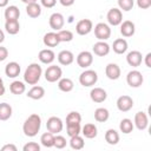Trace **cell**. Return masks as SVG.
I'll return each instance as SVG.
<instances>
[{
  "label": "cell",
  "mask_w": 151,
  "mask_h": 151,
  "mask_svg": "<svg viewBox=\"0 0 151 151\" xmlns=\"http://www.w3.org/2000/svg\"><path fill=\"white\" fill-rule=\"evenodd\" d=\"M41 127V118L38 113L29 114L22 125V131L27 137H35Z\"/></svg>",
  "instance_id": "6da1fadb"
},
{
  "label": "cell",
  "mask_w": 151,
  "mask_h": 151,
  "mask_svg": "<svg viewBox=\"0 0 151 151\" xmlns=\"http://www.w3.org/2000/svg\"><path fill=\"white\" fill-rule=\"evenodd\" d=\"M42 74V68L39 64L37 63H32L27 66V68L25 70L24 73V80L26 84L28 85H35L38 84V81L40 80Z\"/></svg>",
  "instance_id": "7a4b0ae2"
},
{
  "label": "cell",
  "mask_w": 151,
  "mask_h": 151,
  "mask_svg": "<svg viewBox=\"0 0 151 151\" xmlns=\"http://www.w3.org/2000/svg\"><path fill=\"white\" fill-rule=\"evenodd\" d=\"M97 81H98V74L93 70H85L79 76V83L84 87L93 86V85H96Z\"/></svg>",
  "instance_id": "3957f363"
},
{
  "label": "cell",
  "mask_w": 151,
  "mask_h": 151,
  "mask_svg": "<svg viewBox=\"0 0 151 151\" xmlns=\"http://www.w3.org/2000/svg\"><path fill=\"white\" fill-rule=\"evenodd\" d=\"M94 35L98 40H107L111 37V28L105 22H98L94 26Z\"/></svg>",
  "instance_id": "277c9868"
},
{
  "label": "cell",
  "mask_w": 151,
  "mask_h": 151,
  "mask_svg": "<svg viewBox=\"0 0 151 151\" xmlns=\"http://www.w3.org/2000/svg\"><path fill=\"white\" fill-rule=\"evenodd\" d=\"M63 76V70L57 65H51L45 71V79L48 83H55L58 81Z\"/></svg>",
  "instance_id": "5b68a950"
},
{
  "label": "cell",
  "mask_w": 151,
  "mask_h": 151,
  "mask_svg": "<svg viewBox=\"0 0 151 151\" xmlns=\"http://www.w3.org/2000/svg\"><path fill=\"white\" fill-rule=\"evenodd\" d=\"M143 81H144L143 74H142V72H139L137 70L130 71L126 76V83L131 87H139L143 85Z\"/></svg>",
  "instance_id": "8992f818"
},
{
  "label": "cell",
  "mask_w": 151,
  "mask_h": 151,
  "mask_svg": "<svg viewBox=\"0 0 151 151\" xmlns=\"http://www.w3.org/2000/svg\"><path fill=\"white\" fill-rule=\"evenodd\" d=\"M46 127H47V131L52 132L53 134L55 133H59L63 131L64 129V123L63 120L59 118V117H50L47 119V123H46Z\"/></svg>",
  "instance_id": "52a82bcc"
},
{
  "label": "cell",
  "mask_w": 151,
  "mask_h": 151,
  "mask_svg": "<svg viewBox=\"0 0 151 151\" xmlns=\"http://www.w3.org/2000/svg\"><path fill=\"white\" fill-rule=\"evenodd\" d=\"M106 19H107V22H109L110 25H112V26H118V25H120L122 21H123V13H122V11H120L119 8L113 7V8H111V9L107 12Z\"/></svg>",
  "instance_id": "ba28073f"
},
{
  "label": "cell",
  "mask_w": 151,
  "mask_h": 151,
  "mask_svg": "<svg viewBox=\"0 0 151 151\" xmlns=\"http://www.w3.org/2000/svg\"><path fill=\"white\" fill-rule=\"evenodd\" d=\"M93 29V22L90 19H81L76 25V32L79 35H86Z\"/></svg>",
  "instance_id": "9c48e42d"
},
{
  "label": "cell",
  "mask_w": 151,
  "mask_h": 151,
  "mask_svg": "<svg viewBox=\"0 0 151 151\" xmlns=\"http://www.w3.org/2000/svg\"><path fill=\"white\" fill-rule=\"evenodd\" d=\"M133 107V99L130 96H120L117 99V109L120 112H127Z\"/></svg>",
  "instance_id": "30bf717a"
},
{
  "label": "cell",
  "mask_w": 151,
  "mask_h": 151,
  "mask_svg": "<svg viewBox=\"0 0 151 151\" xmlns=\"http://www.w3.org/2000/svg\"><path fill=\"white\" fill-rule=\"evenodd\" d=\"M93 63V55L88 51H83L77 55V64L79 67L87 68Z\"/></svg>",
  "instance_id": "8fae6325"
},
{
  "label": "cell",
  "mask_w": 151,
  "mask_h": 151,
  "mask_svg": "<svg viewBox=\"0 0 151 151\" xmlns=\"http://www.w3.org/2000/svg\"><path fill=\"white\" fill-rule=\"evenodd\" d=\"M48 24H50V27L54 31H60L63 27H64V24H65V19H64V15L61 13H53L51 17H50V20H48Z\"/></svg>",
  "instance_id": "7c38bea8"
},
{
  "label": "cell",
  "mask_w": 151,
  "mask_h": 151,
  "mask_svg": "<svg viewBox=\"0 0 151 151\" xmlns=\"http://www.w3.org/2000/svg\"><path fill=\"white\" fill-rule=\"evenodd\" d=\"M133 125L139 130V131H144L147 125H149V118L146 116L145 112L139 111L134 114V120H133Z\"/></svg>",
  "instance_id": "4fadbf2b"
},
{
  "label": "cell",
  "mask_w": 151,
  "mask_h": 151,
  "mask_svg": "<svg viewBox=\"0 0 151 151\" xmlns=\"http://www.w3.org/2000/svg\"><path fill=\"white\" fill-rule=\"evenodd\" d=\"M110 50H111L110 45L106 41H103V40L97 41L93 45V47H92L93 53L96 55H98V57H105V55H107L110 53Z\"/></svg>",
  "instance_id": "5bb4252c"
},
{
  "label": "cell",
  "mask_w": 151,
  "mask_h": 151,
  "mask_svg": "<svg viewBox=\"0 0 151 151\" xmlns=\"http://www.w3.org/2000/svg\"><path fill=\"white\" fill-rule=\"evenodd\" d=\"M120 73H122L120 67L114 63H110L105 67V74L111 80H117L120 77Z\"/></svg>",
  "instance_id": "9a60e30c"
},
{
  "label": "cell",
  "mask_w": 151,
  "mask_h": 151,
  "mask_svg": "<svg viewBox=\"0 0 151 151\" xmlns=\"http://www.w3.org/2000/svg\"><path fill=\"white\" fill-rule=\"evenodd\" d=\"M90 98H91V100L94 101V103H103V101L106 100L107 93H106V91H105L104 88H101V87H94V88H92L91 92H90Z\"/></svg>",
  "instance_id": "2e32d148"
},
{
  "label": "cell",
  "mask_w": 151,
  "mask_h": 151,
  "mask_svg": "<svg viewBox=\"0 0 151 151\" xmlns=\"http://www.w3.org/2000/svg\"><path fill=\"white\" fill-rule=\"evenodd\" d=\"M142 60H143V55L139 51H131L126 55V61L132 67H138L142 64Z\"/></svg>",
  "instance_id": "e0dca14e"
},
{
  "label": "cell",
  "mask_w": 151,
  "mask_h": 151,
  "mask_svg": "<svg viewBox=\"0 0 151 151\" xmlns=\"http://www.w3.org/2000/svg\"><path fill=\"white\" fill-rule=\"evenodd\" d=\"M136 32V26L132 21L130 20H125V21H122L120 24V33L123 37L125 38H129V37H132Z\"/></svg>",
  "instance_id": "ac0fdd59"
},
{
  "label": "cell",
  "mask_w": 151,
  "mask_h": 151,
  "mask_svg": "<svg viewBox=\"0 0 151 151\" xmlns=\"http://www.w3.org/2000/svg\"><path fill=\"white\" fill-rule=\"evenodd\" d=\"M58 61L60 65H64V66H67V65H71L73 61H74V55L71 51L68 50H63L59 52L58 54Z\"/></svg>",
  "instance_id": "d6986e66"
},
{
  "label": "cell",
  "mask_w": 151,
  "mask_h": 151,
  "mask_svg": "<svg viewBox=\"0 0 151 151\" xmlns=\"http://www.w3.org/2000/svg\"><path fill=\"white\" fill-rule=\"evenodd\" d=\"M38 58H39V60L42 63V64H52L53 61H54V59H55V54H54V52L52 51V50H50V48H44V50H41L40 52H39V54H38Z\"/></svg>",
  "instance_id": "ffe728a7"
},
{
  "label": "cell",
  "mask_w": 151,
  "mask_h": 151,
  "mask_svg": "<svg viewBox=\"0 0 151 151\" xmlns=\"http://www.w3.org/2000/svg\"><path fill=\"white\" fill-rule=\"evenodd\" d=\"M20 71H21V67L17 61H11L5 67V73L8 78H17L19 76Z\"/></svg>",
  "instance_id": "44dd1931"
},
{
  "label": "cell",
  "mask_w": 151,
  "mask_h": 151,
  "mask_svg": "<svg viewBox=\"0 0 151 151\" xmlns=\"http://www.w3.org/2000/svg\"><path fill=\"white\" fill-rule=\"evenodd\" d=\"M42 42L47 47H55L60 41H59V38H58L57 32H48V33H46L44 35Z\"/></svg>",
  "instance_id": "7402d4cb"
},
{
  "label": "cell",
  "mask_w": 151,
  "mask_h": 151,
  "mask_svg": "<svg viewBox=\"0 0 151 151\" xmlns=\"http://www.w3.org/2000/svg\"><path fill=\"white\" fill-rule=\"evenodd\" d=\"M81 133L85 138H88V139H92V138H96L97 134H98V129L94 124L92 123H88V124H85L83 127H81Z\"/></svg>",
  "instance_id": "603a6c76"
},
{
  "label": "cell",
  "mask_w": 151,
  "mask_h": 151,
  "mask_svg": "<svg viewBox=\"0 0 151 151\" xmlns=\"http://www.w3.org/2000/svg\"><path fill=\"white\" fill-rule=\"evenodd\" d=\"M127 47H129L127 41H126L125 39H123V38L116 39V40L113 41V44H112V50H113V52L117 53V54H123V53H125V52L127 51Z\"/></svg>",
  "instance_id": "cb8c5ba5"
},
{
  "label": "cell",
  "mask_w": 151,
  "mask_h": 151,
  "mask_svg": "<svg viewBox=\"0 0 151 151\" xmlns=\"http://www.w3.org/2000/svg\"><path fill=\"white\" fill-rule=\"evenodd\" d=\"M45 96V88L42 86H37L34 85L28 92H27V97L33 99V100H39Z\"/></svg>",
  "instance_id": "d4e9b609"
},
{
  "label": "cell",
  "mask_w": 151,
  "mask_h": 151,
  "mask_svg": "<svg viewBox=\"0 0 151 151\" xmlns=\"http://www.w3.org/2000/svg\"><path fill=\"white\" fill-rule=\"evenodd\" d=\"M26 13L31 18H38L41 14V6L38 2H32L26 5Z\"/></svg>",
  "instance_id": "484cf974"
},
{
  "label": "cell",
  "mask_w": 151,
  "mask_h": 151,
  "mask_svg": "<svg viewBox=\"0 0 151 151\" xmlns=\"http://www.w3.org/2000/svg\"><path fill=\"white\" fill-rule=\"evenodd\" d=\"M20 17V11L17 6H7L5 9V19L6 20H18Z\"/></svg>",
  "instance_id": "4316f807"
},
{
  "label": "cell",
  "mask_w": 151,
  "mask_h": 151,
  "mask_svg": "<svg viewBox=\"0 0 151 151\" xmlns=\"http://www.w3.org/2000/svg\"><path fill=\"white\" fill-rule=\"evenodd\" d=\"M5 29L8 34L15 35L20 31V24L18 20H6L5 22Z\"/></svg>",
  "instance_id": "83f0119b"
},
{
  "label": "cell",
  "mask_w": 151,
  "mask_h": 151,
  "mask_svg": "<svg viewBox=\"0 0 151 151\" xmlns=\"http://www.w3.org/2000/svg\"><path fill=\"white\" fill-rule=\"evenodd\" d=\"M12 106L7 103H0V120L5 122L12 117Z\"/></svg>",
  "instance_id": "f1b7e54d"
},
{
  "label": "cell",
  "mask_w": 151,
  "mask_h": 151,
  "mask_svg": "<svg viewBox=\"0 0 151 151\" xmlns=\"http://www.w3.org/2000/svg\"><path fill=\"white\" fill-rule=\"evenodd\" d=\"M9 91L13 93V94H17V96H20L25 91H26V85L20 81V80H14L9 85Z\"/></svg>",
  "instance_id": "f546056e"
},
{
  "label": "cell",
  "mask_w": 151,
  "mask_h": 151,
  "mask_svg": "<svg viewBox=\"0 0 151 151\" xmlns=\"http://www.w3.org/2000/svg\"><path fill=\"white\" fill-rule=\"evenodd\" d=\"M105 140L110 145H116L119 142V133L114 129H109L105 132Z\"/></svg>",
  "instance_id": "4dcf8cb0"
},
{
  "label": "cell",
  "mask_w": 151,
  "mask_h": 151,
  "mask_svg": "<svg viewBox=\"0 0 151 151\" xmlns=\"http://www.w3.org/2000/svg\"><path fill=\"white\" fill-rule=\"evenodd\" d=\"M73 86L74 84L70 78H60L58 80V87L63 92H71L73 90Z\"/></svg>",
  "instance_id": "1f68e13d"
},
{
  "label": "cell",
  "mask_w": 151,
  "mask_h": 151,
  "mask_svg": "<svg viewBox=\"0 0 151 151\" xmlns=\"http://www.w3.org/2000/svg\"><path fill=\"white\" fill-rule=\"evenodd\" d=\"M110 117V112L105 107H98L94 111V119L99 123H105Z\"/></svg>",
  "instance_id": "d6a6232c"
},
{
  "label": "cell",
  "mask_w": 151,
  "mask_h": 151,
  "mask_svg": "<svg viewBox=\"0 0 151 151\" xmlns=\"http://www.w3.org/2000/svg\"><path fill=\"white\" fill-rule=\"evenodd\" d=\"M133 127H134V125H133L132 120L129 119V118H124V119H122L120 123H119V130H120L123 133H125V134L131 133V132L133 131Z\"/></svg>",
  "instance_id": "836d02e7"
},
{
  "label": "cell",
  "mask_w": 151,
  "mask_h": 151,
  "mask_svg": "<svg viewBox=\"0 0 151 151\" xmlns=\"http://www.w3.org/2000/svg\"><path fill=\"white\" fill-rule=\"evenodd\" d=\"M40 143L45 147H53L54 145V134L52 132H45L40 137Z\"/></svg>",
  "instance_id": "e575fe53"
},
{
  "label": "cell",
  "mask_w": 151,
  "mask_h": 151,
  "mask_svg": "<svg viewBox=\"0 0 151 151\" xmlns=\"http://www.w3.org/2000/svg\"><path fill=\"white\" fill-rule=\"evenodd\" d=\"M70 146H71L73 150H81V149L85 146L84 138H83L81 136H79V134L71 137V139H70Z\"/></svg>",
  "instance_id": "d590c367"
},
{
  "label": "cell",
  "mask_w": 151,
  "mask_h": 151,
  "mask_svg": "<svg viewBox=\"0 0 151 151\" xmlns=\"http://www.w3.org/2000/svg\"><path fill=\"white\" fill-rule=\"evenodd\" d=\"M57 34H58V38H59V41L60 42H70L73 40V33L68 29H60V31H57Z\"/></svg>",
  "instance_id": "8d00e7d4"
},
{
  "label": "cell",
  "mask_w": 151,
  "mask_h": 151,
  "mask_svg": "<svg viewBox=\"0 0 151 151\" xmlns=\"http://www.w3.org/2000/svg\"><path fill=\"white\" fill-rule=\"evenodd\" d=\"M66 131H67V134L70 137H73V136L79 134L81 132L80 123H70V124H66Z\"/></svg>",
  "instance_id": "74e56055"
},
{
  "label": "cell",
  "mask_w": 151,
  "mask_h": 151,
  "mask_svg": "<svg viewBox=\"0 0 151 151\" xmlns=\"http://www.w3.org/2000/svg\"><path fill=\"white\" fill-rule=\"evenodd\" d=\"M80 122H81V116L77 111H71L66 116V124H70V123H80Z\"/></svg>",
  "instance_id": "f35d334b"
},
{
  "label": "cell",
  "mask_w": 151,
  "mask_h": 151,
  "mask_svg": "<svg viewBox=\"0 0 151 151\" xmlns=\"http://www.w3.org/2000/svg\"><path fill=\"white\" fill-rule=\"evenodd\" d=\"M133 5H134L133 0H118V6L120 11L123 9L125 12H129L133 8Z\"/></svg>",
  "instance_id": "ab89813d"
},
{
  "label": "cell",
  "mask_w": 151,
  "mask_h": 151,
  "mask_svg": "<svg viewBox=\"0 0 151 151\" xmlns=\"http://www.w3.org/2000/svg\"><path fill=\"white\" fill-rule=\"evenodd\" d=\"M67 144V140L64 136H54V147L57 149H64Z\"/></svg>",
  "instance_id": "60d3db41"
},
{
  "label": "cell",
  "mask_w": 151,
  "mask_h": 151,
  "mask_svg": "<svg viewBox=\"0 0 151 151\" xmlns=\"http://www.w3.org/2000/svg\"><path fill=\"white\" fill-rule=\"evenodd\" d=\"M22 150L24 151H40V145L35 142H29L24 145Z\"/></svg>",
  "instance_id": "b9f144b4"
},
{
  "label": "cell",
  "mask_w": 151,
  "mask_h": 151,
  "mask_svg": "<svg viewBox=\"0 0 151 151\" xmlns=\"http://www.w3.org/2000/svg\"><path fill=\"white\" fill-rule=\"evenodd\" d=\"M137 6L142 9H147L151 7V0H137Z\"/></svg>",
  "instance_id": "7bdbcfd3"
},
{
  "label": "cell",
  "mask_w": 151,
  "mask_h": 151,
  "mask_svg": "<svg viewBox=\"0 0 151 151\" xmlns=\"http://www.w3.org/2000/svg\"><path fill=\"white\" fill-rule=\"evenodd\" d=\"M40 2L45 8H52L55 6L57 0H40Z\"/></svg>",
  "instance_id": "ee69618b"
},
{
  "label": "cell",
  "mask_w": 151,
  "mask_h": 151,
  "mask_svg": "<svg viewBox=\"0 0 151 151\" xmlns=\"http://www.w3.org/2000/svg\"><path fill=\"white\" fill-rule=\"evenodd\" d=\"M8 57V50L4 46H0V61L6 60Z\"/></svg>",
  "instance_id": "f6af8a7d"
},
{
  "label": "cell",
  "mask_w": 151,
  "mask_h": 151,
  "mask_svg": "<svg viewBox=\"0 0 151 151\" xmlns=\"http://www.w3.org/2000/svg\"><path fill=\"white\" fill-rule=\"evenodd\" d=\"M17 146L14 144H6L1 147V151H17Z\"/></svg>",
  "instance_id": "bcb514c9"
},
{
  "label": "cell",
  "mask_w": 151,
  "mask_h": 151,
  "mask_svg": "<svg viewBox=\"0 0 151 151\" xmlns=\"http://www.w3.org/2000/svg\"><path fill=\"white\" fill-rule=\"evenodd\" d=\"M74 1H76V0H59V2H60L64 7H70V6H72V5L74 4Z\"/></svg>",
  "instance_id": "7dc6e473"
},
{
  "label": "cell",
  "mask_w": 151,
  "mask_h": 151,
  "mask_svg": "<svg viewBox=\"0 0 151 151\" xmlns=\"http://www.w3.org/2000/svg\"><path fill=\"white\" fill-rule=\"evenodd\" d=\"M144 61H145V65H146V67H151V53H147L146 55H145V58H144Z\"/></svg>",
  "instance_id": "c3c4849f"
},
{
  "label": "cell",
  "mask_w": 151,
  "mask_h": 151,
  "mask_svg": "<svg viewBox=\"0 0 151 151\" xmlns=\"http://www.w3.org/2000/svg\"><path fill=\"white\" fill-rule=\"evenodd\" d=\"M5 91H6V88H5V85H4V80L0 77V97L5 94Z\"/></svg>",
  "instance_id": "681fc988"
},
{
  "label": "cell",
  "mask_w": 151,
  "mask_h": 151,
  "mask_svg": "<svg viewBox=\"0 0 151 151\" xmlns=\"http://www.w3.org/2000/svg\"><path fill=\"white\" fill-rule=\"evenodd\" d=\"M9 0H0V7H6Z\"/></svg>",
  "instance_id": "f907efd6"
},
{
  "label": "cell",
  "mask_w": 151,
  "mask_h": 151,
  "mask_svg": "<svg viewBox=\"0 0 151 151\" xmlns=\"http://www.w3.org/2000/svg\"><path fill=\"white\" fill-rule=\"evenodd\" d=\"M4 40H5V33H4L2 29H0V44H1Z\"/></svg>",
  "instance_id": "816d5d0a"
},
{
  "label": "cell",
  "mask_w": 151,
  "mask_h": 151,
  "mask_svg": "<svg viewBox=\"0 0 151 151\" xmlns=\"http://www.w3.org/2000/svg\"><path fill=\"white\" fill-rule=\"evenodd\" d=\"M24 4H26V5H28V4H32V2H37L38 0H21Z\"/></svg>",
  "instance_id": "f5cc1de1"
}]
</instances>
